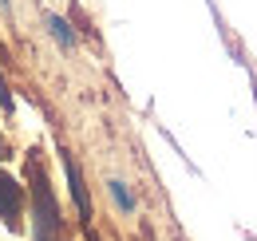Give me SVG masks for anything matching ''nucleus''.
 <instances>
[{
  "mask_svg": "<svg viewBox=\"0 0 257 241\" xmlns=\"http://www.w3.org/2000/svg\"><path fill=\"white\" fill-rule=\"evenodd\" d=\"M64 166H67V182H71V198H75L79 213H83V217H91V198H87V186H83V174L75 170V162H71V158H64Z\"/></svg>",
  "mask_w": 257,
  "mask_h": 241,
  "instance_id": "obj_2",
  "label": "nucleus"
},
{
  "mask_svg": "<svg viewBox=\"0 0 257 241\" xmlns=\"http://www.w3.org/2000/svg\"><path fill=\"white\" fill-rule=\"evenodd\" d=\"M111 194H115V202H119V206H123V210H135V198H131V190L127 186H123V182H111Z\"/></svg>",
  "mask_w": 257,
  "mask_h": 241,
  "instance_id": "obj_4",
  "label": "nucleus"
},
{
  "mask_svg": "<svg viewBox=\"0 0 257 241\" xmlns=\"http://www.w3.org/2000/svg\"><path fill=\"white\" fill-rule=\"evenodd\" d=\"M48 24H52V32H56V40H60L64 48H71V44H75V36H71V28H67V24L60 20V16H48Z\"/></svg>",
  "mask_w": 257,
  "mask_h": 241,
  "instance_id": "obj_3",
  "label": "nucleus"
},
{
  "mask_svg": "<svg viewBox=\"0 0 257 241\" xmlns=\"http://www.w3.org/2000/svg\"><path fill=\"white\" fill-rule=\"evenodd\" d=\"M16 213H20V186H16V178L0 174V217L12 225V221H16Z\"/></svg>",
  "mask_w": 257,
  "mask_h": 241,
  "instance_id": "obj_1",
  "label": "nucleus"
},
{
  "mask_svg": "<svg viewBox=\"0 0 257 241\" xmlns=\"http://www.w3.org/2000/svg\"><path fill=\"white\" fill-rule=\"evenodd\" d=\"M0 158H8V154H4V139H0Z\"/></svg>",
  "mask_w": 257,
  "mask_h": 241,
  "instance_id": "obj_5",
  "label": "nucleus"
}]
</instances>
